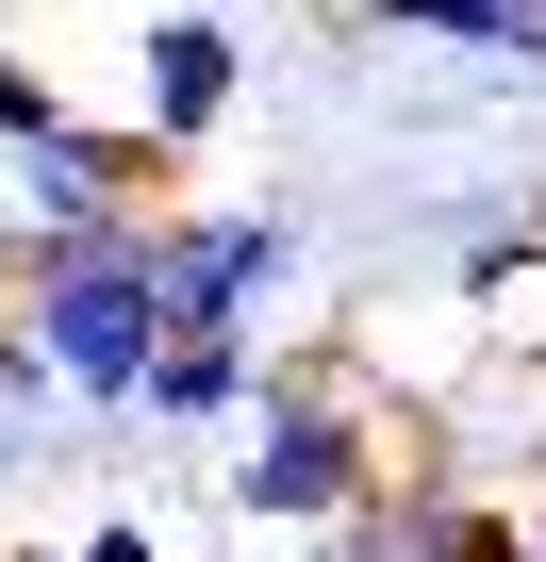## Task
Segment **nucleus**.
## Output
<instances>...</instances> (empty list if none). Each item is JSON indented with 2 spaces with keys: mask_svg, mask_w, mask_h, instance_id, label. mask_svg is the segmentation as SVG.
<instances>
[{
  "mask_svg": "<svg viewBox=\"0 0 546 562\" xmlns=\"http://www.w3.org/2000/svg\"><path fill=\"white\" fill-rule=\"evenodd\" d=\"M513 529H530V562H546V463H530V496H513Z\"/></svg>",
  "mask_w": 546,
  "mask_h": 562,
  "instance_id": "12",
  "label": "nucleus"
},
{
  "mask_svg": "<svg viewBox=\"0 0 546 562\" xmlns=\"http://www.w3.org/2000/svg\"><path fill=\"white\" fill-rule=\"evenodd\" d=\"M497 562H530V546H497Z\"/></svg>",
  "mask_w": 546,
  "mask_h": 562,
  "instance_id": "14",
  "label": "nucleus"
},
{
  "mask_svg": "<svg viewBox=\"0 0 546 562\" xmlns=\"http://www.w3.org/2000/svg\"><path fill=\"white\" fill-rule=\"evenodd\" d=\"M381 480H398V447H381L365 381H332V364H282V381H265V414L232 430V480H215V496H232L248 529H299V546H315V529H348Z\"/></svg>",
  "mask_w": 546,
  "mask_h": 562,
  "instance_id": "2",
  "label": "nucleus"
},
{
  "mask_svg": "<svg viewBox=\"0 0 546 562\" xmlns=\"http://www.w3.org/2000/svg\"><path fill=\"white\" fill-rule=\"evenodd\" d=\"M34 133H67V100H51L34 50H0V149H34Z\"/></svg>",
  "mask_w": 546,
  "mask_h": 562,
  "instance_id": "9",
  "label": "nucleus"
},
{
  "mask_svg": "<svg viewBox=\"0 0 546 562\" xmlns=\"http://www.w3.org/2000/svg\"><path fill=\"white\" fill-rule=\"evenodd\" d=\"M0 562H166L133 513H100V529H67V546H0Z\"/></svg>",
  "mask_w": 546,
  "mask_h": 562,
  "instance_id": "11",
  "label": "nucleus"
},
{
  "mask_svg": "<svg viewBox=\"0 0 546 562\" xmlns=\"http://www.w3.org/2000/svg\"><path fill=\"white\" fill-rule=\"evenodd\" d=\"M315 546H348V562H497V546H530L513 529V496L497 480H447V463H398L348 529H315Z\"/></svg>",
  "mask_w": 546,
  "mask_h": 562,
  "instance_id": "5",
  "label": "nucleus"
},
{
  "mask_svg": "<svg viewBox=\"0 0 546 562\" xmlns=\"http://www.w3.org/2000/svg\"><path fill=\"white\" fill-rule=\"evenodd\" d=\"M299 562H348V546H299Z\"/></svg>",
  "mask_w": 546,
  "mask_h": 562,
  "instance_id": "13",
  "label": "nucleus"
},
{
  "mask_svg": "<svg viewBox=\"0 0 546 562\" xmlns=\"http://www.w3.org/2000/svg\"><path fill=\"white\" fill-rule=\"evenodd\" d=\"M166 215H0V281H18V331L51 348L67 414H149L182 315H166Z\"/></svg>",
  "mask_w": 546,
  "mask_h": 562,
  "instance_id": "1",
  "label": "nucleus"
},
{
  "mask_svg": "<svg viewBox=\"0 0 546 562\" xmlns=\"http://www.w3.org/2000/svg\"><path fill=\"white\" fill-rule=\"evenodd\" d=\"M232 83H248V50H232V18H199V0L133 34V116H149L166 149H199V133L232 116Z\"/></svg>",
  "mask_w": 546,
  "mask_h": 562,
  "instance_id": "6",
  "label": "nucleus"
},
{
  "mask_svg": "<svg viewBox=\"0 0 546 562\" xmlns=\"http://www.w3.org/2000/svg\"><path fill=\"white\" fill-rule=\"evenodd\" d=\"M530 265H546V215H530V232H480V248H464V299H513Z\"/></svg>",
  "mask_w": 546,
  "mask_h": 562,
  "instance_id": "10",
  "label": "nucleus"
},
{
  "mask_svg": "<svg viewBox=\"0 0 546 562\" xmlns=\"http://www.w3.org/2000/svg\"><path fill=\"white\" fill-rule=\"evenodd\" d=\"M166 182H182V149L149 116H67L34 149H0V199L18 215H166Z\"/></svg>",
  "mask_w": 546,
  "mask_h": 562,
  "instance_id": "4",
  "label": "nucleus"
},
{
  "mask_svg": "<svg viewBox=\"0 0 546 562\" xmlns=\"http://www.w3.org/2000/svg\"><path fill=\"white\" fill-rule=\"evenodd\" d=\"M149 265H166V315H182V331H248V315L299 281V215H282V199H199V215L149 232Z\"/></svg>",
  "mask_w": 546,
  "mask_h": 562,
  "instance_id": "3",
  "label": "nucleus"
},
{
  "mask_svg": "<svg viewBox=\"0 0 546 562\" xmlns=\"http://www.w3.org/2000/svg\"><path fill=\"white\" fill-rule=\"evenodd\" d=\"M381 34H431V50H480V67H546V0H365Z\"/></svg>",
  "mask_w": 546,
  "mask_h": 562,
  "instance_id": "8",
  "label": "nucleus"
},
{
  "mask_svg": "<svg viewBox=\"0 0 546 562\" xmlns=\"http://www.w3.org/2000/svg\"><path fill=\"white\" fill-rule=\"evenodd\" d=\"M265 381H282V364H265L248 331H182V348H166V381H149V430H248V414H265Z\"/></svg>",
  "mask_w": 546,
  "mask_h": 562,
  "instance_id": "7",
  "label": "nucleus"
}]
</instances>
